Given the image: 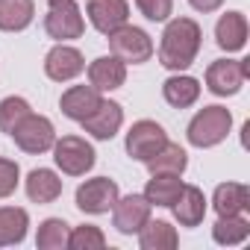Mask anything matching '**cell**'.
Wrapping results in <instances>:
<instances>
[{
    "label": "cell",
    "mask_w": 250,
    "mask_h": 250,
    "mask_svg": "<svg viewBox=\"0 0 250 250\" xmlns=\"http://www.w3.org/2000/svg\"><path fill=\"white\" fill-rule=\"evenodd\" d=\"M200 42H203V30H200L197 21L174 18V21H168L165 33H162L159 62L168 71H186L200 53Z\"/></svg>",
    "instance_id": "cell-1"
},
{
    "label": "cell",
    "mask_w": 250,
    "mask_h": 250,
    "mask_svg": "<svg viewBox=\"0 0 250 250\" xmlns=\"http://www.w3.org/2000/svg\"><path fill=\"white\" fill-rule=\"evenodd\" d=\"M229 130H232V115L227 106H203L191 118L186 136H188V145L194 147H215L229 136Z\"/></svg>",
    "instance_id": "cell-2"
},
{
    "label": "cell",
    "mask_w": 250,
    "mask_h": 250,
    "mask_svg": "<svg viewBox=\"0 0 250 250\" xmlns=\"http://www.w3.org/2000/svg\"><path fill=\"white\" fill-rule=\"evenodd\" d=\"M109 47L124 65H142L153 56V42L142 27L124 24L115 33H109Z\"/></svg>",
    "instance_id": "cell-3"
},
{
    "label": "cell",
    "mask_w": 250,
    "mask_h": 250,
    "mask_svg": "<svg viewBox=\"0 0 250 250\" xmlns=\"http://www.w3.org/2000/svg\"><path fill=\"white\" fill-rule=\"evenodd\" d=\"M250 77V59H215L206 68V88L218 97L238 94Z\"/></svg>",
    "instance_id": "cell-4"
},
{
    "label": "cell",
    "mask_w": 250,
    "mask_h": 250,
    "mask_svg": "<svg viewBox=\"0 0 250 250\" xmlns=\"http://www.w3.org/2000/svg\"><path fill=\"white\" fill-rule=\"evenodd\" d=\"M50 150H53V162L68 177H83L85 171L94 168V147L80 136H62L53 142Z\"/></svg>",
    "instance_id": "cell-5"
},
{
    "label": "cell",
    "mask_w": 250,
    "mask_h": 250,
    "mask_svg": "<svg viewBox=\"0 0 250 250\" xmlns=\"http://www.w3.org/2000/svg\"><path fill=\"white\" fill-rule=\"evenodd\" d=\"M9 136L15 139V145L24 153H47L53 147V142H56V130H53L50 118L36 115V112H30L27 118H21V124Z\"/></svg>",
    "instance_id": "cell-6"
},
{
    "label": "cell",
    "mask_w": 250,
    "mask_h": 250,
    "mask_svg": "<svg viewBox=\"0 0 250 250\" xmlns=\"http://www.w3.org/2000/svg\"><path fill=\"white\" fill-rule=\"evenodd\" d=\"M118 197H121V191H118L115 180L94 177V180H85L77 188V209L85 212V215H103V212H109L115 206Z\"/></svg>",
    "instance_id": "cell-7"
},
{
    "label": "cell",
    "mask_w": 250,
    "mask_h": 250,
    "mask_svg": "<svg viewBox=\"0 0 250 250\" xmlns=\"http://www.w3.org/2000/svg\"><path fill=\"white\" fill-rule=\"evenodd\" d=\"M44 30L50 39L56 42H71V39H80L85 33V21L80 15V3L77 0H62V3L50 6L47 18H44Z\"/></svg>",
    "instance_id": "cell-8"
},
{
    "label": "cell",
    "mask_w": 250,
    "mask_h": 250,
    "mask_svg": "<svg viewBox=\"0 0 250 250\" xmlns=\"http://www.w3.org/2000/svg\"><path fill=\"white\" fill-rule=\"evenodd\" d=\"M165 145H168V136L156 121H136L130 127V133H127V153L136 162H147Z\"/></svg>",
    "instance_id": "cell-9"
},
{
    "label": "cell",
    "mask_w": 250,
    "mask_h": 250,
    "mask_svg": "<svg viewBox=\"0 0 250 250\" xmlns=\"http://www.w3.org/2000/svg\"><path fill=\"white\" fill-rule=\"evenodd\" d=\"M150 200L145 194H127V197H118L112 206V224L118 232L124 235H133L139 232L147 221H150Z\"/></svg>",
    "instance_id": "cell-10"
},
{
    "label": "cell",
    "mask_w": 250,
    "mask_h": 250,
    "mask_svg": "<svg viewBox=\"0 0 250 250\" xmlns=\"http://www.w3.org/2000/svg\"><path fill=\"white\" fill-rule=\"evenodd\" d=\"M85 71V59L77 47L59 42L47 56H44V74L53 80V83H68L74 77H80Z\"/></svg>",
    "instance_id": "cell-11"
},
{
    "label": "cell",
    "mask_w": 250,
    "mask_h": 250,
    "mask_svg": "<svg viewBox=\"0 0 250 250\" xmlns=\"http://www.w3.org/2000/svg\"><path fill=\"white\" fill-rule=\"evenodd\" d=\"M85 12H88L91 27L103 36L115 33L118 27H124L130 21V3L127 0H88Z\"/></svg>",
    "instance_id": "cell-12"
},
{
    "label": "cell",
    "mask_w": 250,
    "mask_h": 250,
    "mask_svg": "<svg viewBox=\"0 0 250 250\" xmlns=\"http://www.w3.org/2000/svg\"><path fill=\"white\" fill-rule=\"evenodd\" d=\"M80 124H83V130H85L91 139L109 142V139H115V133L121 130V124H124V109H121V103H115V100H100V106H97L85 121H80Z\"/></svg>",
    "instance_id": "cell-13"
},
{
    "label": "cell",
    "mask_w": 250,
    "mask_h": 250,
    "mask_svg": "<svg viewBox=\"0 0 250 250\" xmlns=\"http://www.w3.org/2000/svg\"><path fill=\"white\" fill-rule=\"evenodd\" d=\"M88 83L97 88V91H115L127 83V65H124L115 53L109 56H100L88 65Z\"/></svg>",
    "instance_id": "cell-14"
},
{
    "label": "cell",
    "mask_w": 250,
    "mask_h": 250,
    "mask_svg": "<svg viewBox=\"0 0 250 250\" xmlns=\"http://www.w3.org/2000/svg\"><path fill=\"white\" fill-rule=\"evenodd\" d=\"M100 91L94 88V85H71L65 94H62V100H59V106H62V115L65 118H71V121H85L97 106H100Z\"/></svg>",
    "instance_id": "cell-15"
},
{
    "label": "cell",
    "mask_w": 250,
    "mask_h": 250,
    "mask_svg": "<svg viewBox=\"0 0 250 250\" xmlns=\"http://www.w3.org/2000/svg\"><path fill=\"white\" fill-rule=\"evenodd\" d=\"M215 42L221 50L235 53L247 44V18L241 12H227L221 15V21L215 24Z\"/></svg>",
    "instance_id": "cell-16"
},
{
    "label": "cell",
    "mask_w": 250,
    "mask_h": 250,
    "mask_svg": "<svg viewBox=\"0 0 250 250\" xmlns=\"http://www.w3.org/2000/svg\"><path fill=\"white\" fill-rule=\"evenodd\" d=\"M212 209L218 215H241L250 209V188L241 183H221L212 194Z\"/></svg>",
    "instance_id": "cell-17"
},
{
    "label": "cell",
    "mask_w": 250,
    "mask_h": 250,
    "mask_svg": "<svg viewBox=\"0 0 250 250\" xmlns=\"http://www.w3.org/2000/svg\"><path fill=\"white\" fill-rule=\"evenodd\" d=\"M27 197L33 203H53L59 194H62V180L56 171L50 168H36L27 174Z\"/></svg>",
    "instance_id": "cell-18"
},
{
    "label": "cell",
    "mask_w": 250,
    "mask_h": 250,
    "mask_svg": "<svg viewBox=\"0 0 250 250\" xmlns=\"http://www.w3.org/2000/svg\"><path fill=\"white\" fill-rule=\"evenodd\" d=\"M174 218L183 224V227H197L206 215V197L197 186H183L180 197L174 200Z\"/></svg>",
    "instance_id": "cell-19"
},
{
    "label": "cell",
    "mask_w": 250,
    "mask_h": 250,
    "mask_svg": "<svg viewBox=\"0 0 250 250\" xmlns=\"http://www.w3.org/2000/svg\"><path fill=\"white\" fill-rule=\"evenodd\" d=\"M183 186H186V183L180 180V174H153V177L147 180V186H145V197L150 200V206H165V209H171L174 200L180 197Z\"/></svg>",
    "instance_id": "cell-20"
},
{
    "label": "cell",
    "mask_w": 250,
    "mask_h": 250,
    "mask_svg": "<svg viewBox=\"0 0 250 250\" xmlns=\"http://www.w3.org/2000/svg\"><path fill=\"white\" fill-rule=\"evenodd\" d=\"M30 227V215L21 206H0V247L21 244Z\"/></svg>",
    "instance_id": "cell-21"
},
{
    "label": "cell",
    "mask_w": 250,
    "mask_h": 250,
    "mask_svg": "<svg viewBox=\"0 0 250 250\" xmlns=\"http://www.w3.org/2000/svg\"><path fill=\"white\" fill-rule=\"evenodd\" d=\"M162 94L165 100L174 106V109H188L197 103L200 97V83L194 77H186V74H177V77H168L162 83Z\"/></svg>",
    "instance_id": "cell-22"
},
{
    "label": "cell",
    "mask_w": 250,
    "mask_h": 250,
    "mask_svg": "<svg viewBox=\"0 0 250 250\" xmlns=\"http://www.w3.org/2000/svg\"><path fill=\"white\" fill-rule=\"evenodd\" d=\"M36 3L33 0H0V30L3 33H21L33 24Z\"/></svg>",
    "instance_id": "cell-23"
},
{
    "label": "cell",
    "mask_w": 250,
    "mask_h": 250,
    "mask_svg": "<svg viewBox=\"0 0 250 250\" xmlns=\"http://www.w3.org/2000/svg\"><path fill=\"white\" fill-rule=\"evenodd\" d=\"M139 244L142 250H174L180 244V235L168 221H147L139 229Z\"/></svg>",
    "instance_id": "cell-24"
},
{
    "label": "cell",
    "mask_w": 250,
    "mask_h": 250,
    "mask_svg": "<svg viewBox=\"0 0 250 250\" xmlns=\"http://www.w3.org/2000/svg\"><path fill=\"white\" fill-rule=\"evenodd\" d=\"M147 171L150 174H180L183 177V171H186V165H188V156H186V150L180 147V145H165L156 156H150L147 162Z\"/></svg>",
    "instance_id": "cell-25"
},
{
    "label": "cell",
    "mask_w": 250,
    "mask_h": 250,
    "mask_svg": "<svg viewBox=\"0 0 250 250\" xmlns=\"http://www.w3.org/2000/svg\"><path fill=\"white\" fill-rule=\"evenodd\" d=\"M250 235V221L244 215H218L212 227V238L218 244H241Z\"/></svg>",
    "instance_id": "cell-26"
},
{
    "label": "cell",
    "mask_w": 250,
    "mask_h": 250,
    "mask_svg": "<svg viewBox=\"0 0 250 250\" xmlns=\"http://www.w3.org/2000/svg\"><path fill=\"white\" fill-rule=\"evenodd\" d=\"M68 235H71V224H65L62 218H47V221H42V227L36 232V247L39 250H62V247H68Z\"/></svg>",
    "instance_id": "cell-27"
},
{
    "label": "cell",
    "mask_w": 250,
    "mask_h": 250,
    "mask_svg": "<svg viewBox=\"0 0 250 250\" xmlns=\"http://www.w3.org/2000/svg\"><path fill=\"white\" fill-rule=\"evenodd\" d=\"M33 109H30V103L24 100V97H6V100H0V133H12L18 124H21V118H27Z\"/></svg>",
    "instance_id": "cell-28"
},
{
    "label": "cell",
    "mask_w": 250,
    "mask_h": 250,
    "mask_svg": "<svg viewBox=\"0 0 250 250\" xmlns=\"http://www.w3.org/2000/svg\"><path fill=\"white\" fill-rule=\"evenodd\" d=\"M68 247H71V250H100V247H106V235H103L100 227L83 224V227H74V229H71Z\"/></svg>",
    "instance_id": "cell-29"
},
{
    "label": "cell",
    "mask_w": 250,
    "mask_h": 250,
    "mask_svg": "<svg viewBox=\"0 0 250 250\" xmlns=\"http://www.w3.org/2000/svg\"><path fill=\"white\" fill-rule=\"evenodd\" d=\"M139 12L147 18V21H168L171 12H174V0H136Z\"/></svg>",
    "instance_id": "cell-30"
},
{
    "label": "cell",
    "mask_w": 250,
    "mask_h": 250,
    "mask_svg": "<svg viewBox=\"0 0 250 250\" xmlns=\"http://www.w3.org/2000/svg\"><path fill=\"white\" fill-rule=\"evenodd\" d=\"M18 180H21V168H18V162L0 156V200L9 197V194L18 188Z\"/></svg>",
    "instance_id": "cell-31"
},
{
    "label": "cell",
    "mask_w": 250,
    "mask_h": 250,
    "mask_svg": "<svg viewBox=\"0 0 250 250\" xmlns=\"http://www.w3.org/2000/svg\"><path fill=\"white\" fill-rule=\"evenodd\" d=\"M188 3H191L197 12H215V9H221L224 0H188Z\"/></svg>",
    "instance_id": "cell-32"
},
{
    "label": "cell",
    "mask_w": 250,
    "mask_h": 250,
    "mask_svg": "<svg viewBox=\"0 0 250 250\" xmlns=\"http://www.w3.org/2000/svg\"><path fill=\"white\" fill-rule=\"evenodd\" d=\"M47 3H50V6H56V3H62V0H47Z\"/></svg>",
    "instance_id": "cell-33"
}]
</instances>
